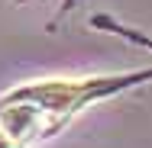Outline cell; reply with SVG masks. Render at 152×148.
Returning a JSON list of instances; mask_svg holds the SVG:
<instances>
[{
  "mask_svg": "<svg viewBox=\"0 0 152 148\" xmlns=\"http://www.w3.org/2000/svg\"><path fill=\"white\" fill-rule=\"evenodd\" d=\"M42 116H45V110H42V106H36L32 100L10 103V106L0 113V129H3L13 142H26V139H32V135L39 132Z\"/></svg>",
  "mask_w": 152,
  "mask_h": 148,
  "instance_id": "6da1fadb",
  "label": "cell"
},
{
  "mask_svg": "<svg viewBox=\"0 0 152 148\" xmlns=\"http://www.w3.org/2000/svg\"><path fill=\"white\" fill-rule=\"evenodd\" d=\"M13 145H16V142H13V139H10V135L0 129V148H13Z\"/></svg>",
  "mask_w": 152,
  "mask_h": 148,
  "instance_id": "7a4b0ae2",
  "label": "cell"
}]
</instances>
